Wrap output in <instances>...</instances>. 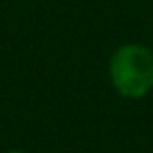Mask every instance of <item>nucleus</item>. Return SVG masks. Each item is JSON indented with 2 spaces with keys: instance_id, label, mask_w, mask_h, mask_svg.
<instances>
[{
  "instance_id": "2",
  "label": "nucleus",
  "mask_w": 153,
  "mask_h": 153,
  "mask_svg": "<svg viewBox=\"0 0 153 153\" xmlns=\"http://www.w3.org/2000/svg\"><path fill=\"white\" fill-rule=\"evenodd\" d=\"M9 153H23V151H9Z\"/></svg>"
},
{
  "instance_id": "1",
  "label": "nucleus",
  "mask_w": 153,
  "mask_h": 153,
  "mask_svg": "<svg viewBox=\"0 0 153 153\" xmlns=\"http://www.w3.org/2000/svg\"><path fill=\"white\" fill-rule=\"evenodd\" d=\"M111 82L128 99H138L153 88V53L140 44H124L111 57Z\"/></svg>"
}]
</instances>
